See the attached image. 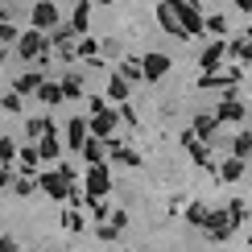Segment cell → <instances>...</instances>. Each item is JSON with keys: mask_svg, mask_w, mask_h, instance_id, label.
<instances>
[{"mask_svg": "<svg viewBox=\"0 0 252 252\" xmlns=\"http://www.w3.org/2000/svg\"><path fill=\"white\" fill-rule=\"evenodd\" d=\"M108 95H112V99H124V95H128V79H120V75H116V79L108 83Z\"/></svg>", "mask_w": 252, "mask_h": 252, "instance_id": "14", "label": "cell"}, {"mask_svg": "<svg viewBox=\"0 0 252 252\" xmlns=\"http://www.w3.org/2000/svg\"><path fill=\"white\" fill-rule=\"evenodd\" d=\"M37 153H41V157H46V161H54V157L62 153V145L54 141V136H41V145H37Z\"/></svg>", "mask_w": 252, "mask_h": 252, "instance_id": "10", "label": "cell"}, {"mask_svg": "<svg viewBox=\"0 0 252 252\" xmlns=\"http://www.w3.org/2000/svg\"><path fill=\"white\" fill-rule=\"evenodd\" d=\"M87 17H91V8H87V4H79V8H75V17H70V29H75V33H83V29H87Z\"/></svg>", "mask_w": 252, "mask_h": 252, "instance_id": "13", "label": "cell"}, {"mask_svg": "<svg viewBox=\"0 0 252 252\" xmlns=\"http://www.w3.org/2000/svg\"><path fill=\"white\" fill-rule=\"evenodd\" d=\"M17 37H21V33H17V25H13L4 13H0V41H17Z\"/></svg>", "mask_w": 252, "mask_h": 252, "instance_id": "16", "label": "cell"}, {"mask_svg": "<svg viewBox=\"0 0 252 252\" xmlns=\"http://www.w3.org/2000/svg\"><path fill=\"white\" fill-rule=\"evenodd\" d=\"M41 83H46V79L29 70V75H21V79L13 83V91H17V95H33V91H41Z\"/></svg>", "mask_w": 252, "mask_h": 252, "instance_id": "6", "label": "cell"}, {"mask_svg": "<svg viewBox=\"0 0 252 252\" xmlns=\"http://www.w3.org/2000/svg\"><path fill=\"white\" fill-rule=\"evenodd\" d=\"M87 194H91V198L108 194V170H103V165H91V174H87Z\"/></svg>", "mask_w": 252, "mask_h": 252, "instance_id": "4", "label": "cell"}, {"mask_svg": "<svg viewBox=\"0 0 252 252\" xmlns=\"http://www.w3.org/2000/svg\"><path fill=\"white\" fill-rule=\"evenodd\" d=\"M112 124H116V116H112V108H103V112H95V116H91V132H95V136H108Z\"/></svg>", "mask_w": 252, "mask_h": 252, "instance_id": "7", "label": "cell"}, {"mask_svg": "<svg viewBox=\"0 0 252 252\" xmlns=\"http://www.w3.org/2000/svg\"><path fill=\"white\" fill-rule=\"evenodd\" d=\"M13 190H17V194H29L33 186H29V178H13Z\"/></svg>", "mask_w": 252, "mask_h": 252, "instance_id": "20", "label": "cell"}, {"mask_svg": "<svg viewBox=\"0 0 252 252\" xmlns=\"http://www.w3.org/2000/svg\"><path fill=\"white\" fill-rule=\"evenodd\" d=\"M37 95L46 99V103H58V99H66V95H62V87H54V83H41V91H37Z\"/></svg>", "mask_w": 252, "mask_h": 252, "instance_id": "15", "label": "cell"}, {"mask_svg": "<svg viewBox=\"0 0 252 252\" xmlns=\"http://www.w3.org/2000/svg\"><path fill=\"white\" fill-rule=\"evenodd\" d=\"M13 157H17V145L8 141V136H0V161L8 165V161H13Z\"/></svg>", "mask_w": 252, "mask_h": 252, "instance_id": "17", "label": "cell"}, {"mask_svg": "<svg viewBox=\"0 0 252 252\" xmlns=\"http://www.w3.org/2000/svg\"><path fill=\"white\" fill-rule=\"evenodd\" d=\"M33 29H41V33L58 29V8L50 4V0H37V4H33Z\"/></svg>", "mask_w": 252, "mask_h": 252, "instance_id": "2", "label": "cell"}, {"mask_svg": "<svg viewBox=\"0 0 252 252\" xmlns=\"http://www.w3.org/2000/svg\"><path fill=\"white\" fill-rule=\"evenodd\" d=\"M46 50H50V37L41 33V29H29V33H21V37H17V54L25 58V62L46 58Z\"/></svg>", "mask_w": 252, "mask_h": 252, "instance_id": "1", "label": "cell"}, {"mask_svg": "<svg viewBox=\"0 0 252 252\" xmlns=\"http://www.w3.org/2000/svg\"><path fill=\"white\" fill-rule=\"evenodd\" d=\"M62 95H66V99H79V95H83L79 75H66V79H62Z\"/></svg>", "mask_w": 252, "mask_h": 252, "instance_id": "12", "label": "cell"}, {"mask_svg": "<svg viewBox=\"0 0 252 252\" xmlns=\"http://www.w3.org/2000/svg\"><path fill=\"white\" fill-rule=\"evenodd\" d=\"M87 128H91L87 120H70L66 124V145L70 149H83V145H87Z\"/></svg>", "mask_w": 252, "mask_h": 252, "instance_id": "5", "label": "cell"}, {"mask_svg": "<svg viewBox=\"0 0 252 252\" xmlns=\"http://www.w3.org/2000/svg\"><path fill=\"white\" fill-rule=\"evenodd\" d=\"M4 112H21V95H17V91H8V95H4Z\"/></svg>", "mask_w": 252, "mask_h": 252, "instance_id": "18", "label": "cell"}, {"mask_svg": "<svg viewBox=\"0 0 252 252\" xmlns=\"http://www.w3.org/2000/svg\"><path fill=\"white\" fill-rule=\"evenodd\" d=\"M50 128H54V124H50L46 116H37V120H29V124H25V132L33 136V141H37V136H50Z\"/></svg>", "mask_w": 252, "mask_h": 252, "instance_id": "9", "label": "cell"}, {"mask_svg": "<svg viewBox=\"0 0 252 252\" xmlns=\"http://www.w3.org/2000/svg\"><path fill=\"white\" fill-rule=\"evenodd\" d=\"M37 182H41V190H46V194H54V198H66V194H70V182H66L62 174H41Z\"/></svg>", "mask_w": 252, "mask_h": 252, "instance_id": "3", "label": "cell"}, {"mask_svg": "<svg viewBox=\"0 0 252 252\" xmlns=\"http://www.w3.org/2000/svg\"><path fill=\"white\" fill-rule=\"evenodd\" d=\"M83 157H87L91 165H103V141H99V136H87V145H83Z\"/></svg>", "mask_w": 252, "mask_h": 252, "instance_id": "8", "label": "cell"}, {"mask_svg": "<svg viewBox=\"0 0 252 252\" xmlns=\"http://www.w3.org/2000/svg\"><path fill=\"white\" fill-rule=\"evenodd\" d=\"M124 75H128V79H141V75H145V66H136V62L128 58V62H124Z\"/></svg>", "mask_w": 252, "mask_h": 252, "instance_id": "19", "label": "cell"}, {"mask_svg": "<svg viewBox=\"0 0 252 252\" xmlns=\"http://www.w3.org/2000/svg\"><path fill=\"white\" fill-rule=\"evenodd\" d=\"M161 70H165V58H161V54H149V58H145V79H157Z\"/></svg>", "mask_w": 252, "mask_h": 252, "instance_id": "11", "label": "cell"}, {"mask_svg": "<svg viewBox=\"0 0 252 252\" xmlns=\"http://www.w3.org/2000/svg\"><path fill=\"white\" fill-rule=\"evenodd\" d=\"M8 182H13V178H8V170H4V165H0V186H8Z\"/></svg>", "mask_w": 252, "mask_h": 252, "instance_id": "21", "label": "cell"}]
</instances>
